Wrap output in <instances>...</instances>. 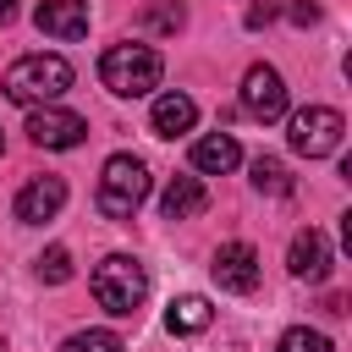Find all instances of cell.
Listing matches in <instances>:
<instances>
[{"label": "cell", "instance_id": "1", "mask_svg": "<svg viewBox=\"0 0 352 352\" xmlns=\"http://www.w3.org/2000/svg\"><path fill=\"white\" fill-rule=\"evenodd\" d=\"M143 297H148V270H143L138 258H126V253H110V258L94 270V302H99L104 314H116V319H132V314L143 308Z\"/></svg>", "mask_w": 352, "mask_h": 352}, {"label": "cell", "instance_id": "2", "mask_svg": "<svg viewBox=\"0 0 352 352\" xmlns=\"http://www.w3.org/2000/svg\"><path fill=\"white\" fill-rule=\"evenodd\" d=\"M160 72H165V60H160L148 44H110V50H104V60H99L104 88H110V94H121V99H138V94L160 88Z\"/></svg>", "mask_w": 352, "mask_h": 352}, {"label": "cell", "instance_id": "3", "mask_svg": "<svg viewBox=\"0 0 352 352\" xmlns=\"http://www.w3.org/2000/svg\"><path fill=\"white\" fill-rule=\"evenodd\" d=\"M148 198V165L132 160V154H110L104 160V176H99V214L104 220H132L138 204Z\"/></svg>", "mask_w": 352, "mask_h": 352}, {"label": "cell", "instance_id": "4", "mask_svg": "<svg viewBox=\"0 0 352 352\" xmlns=\"http://www.w3.org/2000/svg\"><path fill=\"white\" fill-rule=\"evenodd\" d=\"M66 88H72V66L60 55H22L6 72V99H16V104H50Z\"/></svg>", "mask_w": 352, "mask_h": 352}, {"label": "cell", "instance_id": "5", "mask_svg": "<svg viewBox=\"0 0 352 352\" xmlns=\"http://www.w3.org/2000/svg\"><path fill=\"white\" fill-rule=\"evenodd\" d=\"M341 132H346V121H341V110H330V104H308V110H297L292 116V148L297 154H308V160H324V154H336L341 148Z\"/></svg>", "mask_w": 352, "mask_h": 352}, {"label": "cell", "instance_id": "6", "mask_svg": "<svg viewBox=\"0 0 352 352\" xmlns=\"http://www.w3.org/2000/svg\"><path fill=\"white\" fill-rule=\"evenodd\" d=\"M242 110L253 121H280L286 116V82H280L275 66H248V77H242Z\"/></svg>", "mask_w": 352, "mask_h": 352}, {"label": "cell", "instance_id": "7", "mask_svg": "<svg viewBox=\"0 0 352 352\" xmlns=\"http://www.w3.org/2000/svg\"><path fill=\"white\" fill-rule=\"evenodd\" d=\"M28 138H33L38 148H77V143L88 138V121H82L77 110H55V104H38V110L28 116Z\"/></svg>", "mask_w": 352, "mask_h": 352}, {"label": "cell", "instance_id": "8", "mask_svg": "<svg viewBox=\"0 0 352 352\" xmlns=\"http://www.w3.org/2000/svg\"><path fill=\"white\" fill-rule=\"evenodd\" d=\"M209 275L220 280V292H236V297H248V292L258 286V253H253V242H220V248H214V264H209Z\"/></svg>", "mask_w": 352, "mask_h": 352}, {"label": "cell", "instance_id": "9", "mask_svg": "<svg viewBox=\"0 0 352 352\" xmlns=\"http://www.w3.org/2000/svg\"><path fill=\"white\" fill-rule=\"evenodd\" d=\"M60 204H66V182H60V176H33V182L16 192V220H22V226H44V220L60 214Z\"/></svg>", "mask_w": 352, "mask_h": 352}, {"label": "cell", "instance_id": "10", "mask_svg": "<svg viewBox=\"0 0 352 352\" xmlns=\"http://www.w3.org/2000/svg\"><path fill=\"white\" fill-rule=\"evenodd\" d=\"M33 22L50 38H82L88 33V0H38Z\"/></svg>", "mask_w": 352, "mask_h": 352}, {"label": "cell", "instance_id": "11", "mask_svg": "<svg viewBox=\"0 0 352 352\" xmlns=\"http://www.w3.org/2000/svg\"><path fill=\"white\" fill-rule=\"evenodd\" d=\"M286 264H292V275L297 280H324L330 275V242H324V231H297L292 236V253H286Z\"/></svg>", "mask_w": 352, "mask_h": 352}, {"label": "cell", "instance_id": "12", "mask_svg": "<svg viewBox=\"0 0 352 352\" xmlns=\"http://www.w3.org/2000/svg\"><path fill=\"white\" fill-rule=\"evenodd\" d=\"M192 121H198V104L187 99V94H160L154 99V138H182V132H192Z\"/></svg>", "mask_w": 352, "mask_h": 352}, {"label": "cell", "instance_id": "13", "mask_svg": "<svg viewBox=\"0 0 352 352\" xmlns=\"http://www.w3.org/2000/svg\"><path fill=\"white\" fill-rule=\"evenodd\" d=\"M236 160H242V148H236V138H231V132H209V138H198V143H192V165H198L204 176H226Z\"/></svg>", "mask_w": 352, "mask_h": 352}, {"label": "cell", "instance_id": "14", "mask_svg": "<svg viewBox=\"0 0 352 352\" xmlns=\"http://www.w3.org/2000/svg\"><path fill=\"white\" fill-rule=\"evenodd\" d=\"M204 204H209V192H204L198 176H170V187H165V198H160V214H165V220H192Z\"/></svg>", "mask_w": 352, "mask_h": 352}, {"label": "cell", "instance_id": "15", "mask_svg": "<svg viewBox=\"0 0 352 352\" xmlns=\"http://www.w3.org/2000/svg\"><path fill=\"white\" fill-rule=\"evenodd\" d=\"M209 319H214V308H209V297H198V292H182V297H170V308H165L170 336H198V330H209Z\"/></svg>", "mask_w": 352, "mask_h": 352}, {"label": "cell", "instance_id": "16", "mask_svg": "<svg viewBox=\"0 0 352 352\" xmlns=\"http://www.w3.org/2000/svg\"><path fill=\"white\" fill-rule=\"evenodd\" d=\"M253 187L270 192V198H286V192H292V170H286L275 154H258V160H253Z\"/></svg>", "mask_w": 352, "mask_h": 352}, {"label": "cell", "instance_id": "17", "mask_svg": "<svg viewBox=\"0 0 352 352\" xmlns=\"http://www.w3.org/2000/svg\"><path fill=\"white\" fill-rule=\"evenodd\" d=\"M60 352H126V341L116 330H77L60 341Z\"/></svg>", "mask_w": 352, "mask_h": 352}, {"label": "cell", "instance_id": "18", "mask_svg": "<svg viewBox=\"0 0 352 352\" xmlns=\"http://www.w3.org/2000/svg\"><path fill=\"white\" fill-rule=\"evenodd\" d=\"M138 28H148V33H176V28H182V6H176V0L148 6V11L138 16Z\"/></svg>", "mask_w": 352, "mask_h": 352}, {"label": "cell", "instance_id": "19", "mask_svg": "<svg viewBox=\"0 0 352 352\" xmlns=\"http://www.w3.org/2000/svg\"><path fill=\"white\" fill-rule=\"evenodd\" d=\"M275 352H330V336H319V330L297 324V330H286V336H280V346H275Z\"/></svg>", "mask_w": 352, "mask_h": 352}, {"label": "cell", "instance_id": "20", "mask_svg": "<svg viewBox=\"0 0 352 352\" xmlns=\"http://www.w3.org/2000/svg\"><path fill=\"white\" fill-rule=\"evenodd\" d=\"M38 275H44L50 286L72 280V253H66V248H44V253H38Z\"/></svg>", "mask_w": 352, "mask_h": 352}, {"label": "cell", "instance_id": "21", "mask_svg": "<svg viewBox=\"0 0 352 352\" xmlns=\"http://www.w3.org/2000/svg\"><path fill=\"white\" fill-rule=\"evenodd\" d=\"M292 22H297V28L319 22V0H292Z\"/></svg>", "mask_w": 352, "mask_h": 352}, {"label": "cell", "instance_id": "22", "mask_svg": "<svg viewBox=\"0 0 352 352\" xmlns=\"http://www.w3.org/2000/svg\"><path fill=\"white\" fill-rule=\"evenodd\" d=\"M275 11H280L275 0H258V6L248 11V28H264V22H275Z\"/></svg>", "mask_w": 352, "mask_h": 352}, {"label": "cell", "instance_id": "23", "mask_svg": "<svg viewBox=\"0 0 352 352\" xmlns=\"http://www.w3.org/2000/svg\"><path fill=\"white\" fill-rule=\"evenodd\" d=\"M11 16H16V0H0V28H6Z\"/></svg>", "mask_w": 352, "mask_h": 352}, {"label": "cell", "instance_id": "24", "mask_svg": "<svg viewBox=\"0 0 352 352\" xmlns=\"http://www.w3.org/2000/svg\"><path fill=\"white\" fill-rule=\"evenodd\" d=\"M0 154H6V132H0Z\"/></svg>", "mask_w": 352, "mask_h": 352}]
</instances>
